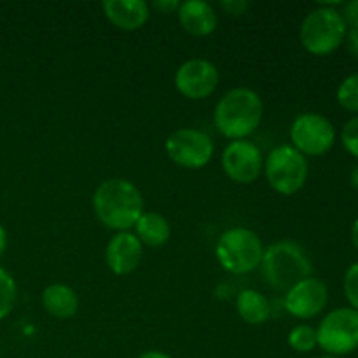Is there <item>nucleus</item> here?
<instances>
[{
  "mask_svg": "<svg viewBox=\"0 0 358 358\" xmlns=\"http://www.w3.org/2000/svg\"><path fill=\"white\" fill-rule=\"evenodd\" d=\"M93 210L107 229L122 233L135 227L143 213L142 192L126 178H110L101 182L94 191Z\"/></svg>",
  "mask_w": 358,
  "mask_h": 358,
  "instance_id": "obj_1",
  "label": "nucleus"
},
{
  "mask_svg": "<svg viewBox=\"0 0 358 358\" xmlns=\"http://www.w3.org/2000/svg\"><path fill=\"white\" fill-rule=\"evenodd\" d=\"M264 103L259 93L248 87H234L227 91L215 105L213 122L226 138L243 140L261 126Z\"/></svg>",
  "mask_w": 358,
  "mask_h": 358,
  "instance_id": "obj_2",
  "label": "nucleus"
},
{
  "mask_svg": "<svg viewBox=\"0 0 358 358\" xmlns=\"http://www.w3.org/2000/svg\"><path fill=\"white\" fill-rule=\"evenodd\" d=\"M262 276L269 287L276 290L292 289L301 280L311 276L313 266L306 250L292 240H282L266 248L262 255Z\"/></svg>",
  "mask_w": 358,
  "mask_h": 358,
  "instance_id": "obj_3",
  "label": "nucleus"
},
{
  "mask_svg": "<svg viewBox=\"0 0 358 358\" xmlns=\"http://www.w3.org/2000/svg\"><path fill=\"white\" fill-rule=\"evenodd\" d=\"M264 247L257 233L247 227H231L220 234L215 247L219 264L231 275H247L261 266Z\"/></svg>",
  "mask_w": 358,
  "mask_h": 358,
  "instance_id": "obj_4",
  "label": "nucleus"
},
{
  "mask_svg": "<svg viewBox=\"0 0 358 358\" xmlns=\"http://www.w3.org/2000/svg\"><path fill=\"white\" fill-rule=\"evenodd\" d=\"M346 27L341 13L334 7L320 6L310 10L303 20L299 38L303 48L315 56H325L334 52L345 42Z\"/></svg>",
  "mask_w": 358,
  "mask_h": 358,
  "instance_id": "obj_5",
  "label": "nucleus"
},
{
  "mask_svg": "<svg viewBox=\"0 0 358 358\" xmlns=\"http://www.w3.org/2000/svg\"><path fill=\"white\" fill-rule=\"evenodd\" d=\"M264 173L273 191L292 196L306 184L308 159L292 145H278L266 157Z\"/></svg>",
  "mask_w": 358,
  "mask_h": 358,
  "instance_id": "obj_6",
  "label": "nucleus"
},
{
  "mask_svg": "<svg viewBox=\"0 0 358 358\" xmlns=\"http://www.w3.org/2000/svg\"><path fill=\"white\" fill-rule=\"evenodd\" d=\"M317 343L327 355H348L358 348V313L352 308L331 311L317 329Z\"/></svg>",
  "mask_w": 358,
  "mask_h": 358,
  "instance_id": "obj_7",
  "label": "nucleus"
},
{
  "mask_svg": "<svg viewBox=\"0 0 358 358\" xmlns=\"http://www.w3.org/2000/svg\"><path fill=\"white\" fill-rule=\"evenodd\" d=\"M290 140L294 149L299 150L304 157L324 156L334 147L336 129L325 115L306 112L294 119Z\"/></svg>",
  "mask_w": 358,
  "mask_h": 358,
  "instance_id": "obj_8",
  "label": "nucleus"
},
{
  "mask_svg": "<svg viewBox=\"0 0 358 358\" xmlns=\"http://www.w3.org/2000/svg\"><path fill=\"white\" fill-rule=\"evenodd\" d=\"M164 150L177 166L199 170L212 161L215 147L212 138L201 129L180 128L168 136Z\"/></svg>",
  "mask_w": 358,
  "mask_h": 358,
  "instance_id": "obj_9",
  "label": "nucleus"
},
{
  "mask_svg": "<svg viewBox=\"0 0 358 358\" xmlns=\"http://www.w3.org/2000/svg\"><path fill=\"white\" fill-rule=\"evenodd\" d=\"M220 80V73L212 62L203 58L187 59L175 72V87L189 100H203L213 94Z\"/></svg>",
  "mask_w": 358,
  "mask_h": 358,
  "instance_id": "obj_10",
  "label": "nucleus"
},
{
  "mask_svg": "<svg viewBox=\"0 0 358 358\" xmlns=\"http://www.w3.org/2000/svg\"><path fill=\"white\" fill-rule=\"evenodd\" d=\"M222 168L231 180L248 185L261 177L264 161L255 143L248 140H234L224 149Z\"/></svg>",
  "mask_w": 358,
  "mask_h": 358,
  "instance_id": "obj_11",
  "label": "nucleus"
},
{
  "mask_svg": "<svg viewBox=\"0 0 358 358\" xmlns=\"http://www.w3.org/2000/svg\"><path fill=\"white\" fill-rule=\"evenodd\" d=\"M327 301L329 290L325 283L315 276H308V278L296 283L292 289L287 290L283 304L292 317L301 318V320H310V318L317 317L318 313L324 311V308L327 306Z\"/></svg>",
  "mask_w": 358,
  "mask_h": 358,
  "instance_id": "obj_12",
  "label": "nucleus"
},
{
  "mask_svg": "<svg viewBox=\"0 0 358 358\" xmlns=\"http://www.w3.org/2000/svg\"><path fill=\"white\" fill-rule=\"evenodd\" d=\"M143 245L133 233H115L105 248V261L108 269L117 276H126L140 266Z\"/></svg>",
  "mask_w": 358,
  "mask_h": 358,
  "instance_id": "obj_13",
  "label": "nucleus"
},
{
  "mask_svg": "<svg viewBox=\"0 0 358 358\" xmlns=\"http://www.w3.org/2000/svg\"><path fill=\"white\" fill-rule=\"evenodd\" d=\"M105 17L124 31H135L149 21L150 7L143 0H105L101 3Z\"/></svg>",
  "mask_w": 358,
  "mask_h": 358,
  "instance_id": "obj_14",
  "label": "nucleus"
},
{
  "mask_svg": "<svg viewBox=\"0 0 358 358\" xmlns=\"http://www.w3.org/2000/svg\"><path fill=\"white\" fill-rule=\"evenodd\" d=\"M178 21H180V27L194 37L212 35L215 31L217 23H219L213 7L203 0L182 2L178 7Z\"/></svg>",
  "mask_w": 358,
  "mask_h": 358,
  "instance_id": "obj_15",
  "label": "nucleus"
},
{
  "mask_svg": "<svg viewBox=\"0 0 358 358\" xmlns=\"http://www.w3.org/2000/svg\"><path fill=\"white\" fill-rule=\"evenodd\" d=\"M42 304L51 317L66 320V318H72L79 310V297L76 290L70 289L69 285L52 283L45 287L42 292Z\"/></svg>",
  "mask_w": 358,
  "mask_h": 358,
  "instance_id": "obj_16",
  "label": "nucleus"
},
{
  "mask_svg": "<svg viewBox=\"0 0 358 358\" xmlns=\"http://www.w3.org/2000/svg\"><path fill=\"white\" fill-rule=\"evenodd\" d=\"M170 234V224L157 212H143L135 224V236L147 247H163Z\"/></svg>",
  "mask_w": 358,
  "mask_h": 358,
  "instance_id": "obj_17",
  "label": "nucleus"
},
{
  "mask_svg": "<svg viewBox=\"0 0 358 358\" xmlns=\"http://www.w3.org/2000/svg\"><path fill=\"white\" fill-rule=\"evenodd\" d=\"M236 311L248 325H262L269 320L271 306L259 290L245 289L236 297Z\"/></svg>",
  "mask_w": 358,
  "mask_h": 358,
  "instance_id": "obj_18",
  "label": "nucleus"
},
{
  "mask_svg": "<svg viewBox=\"0 0 358 358\" xmlns=\"http://www.w3.org/2000/svg\"><path fill=\"white\" fill-rule=\"evenodd\" d=\"M287 343L292 350H296L297 353H310L313 352L318 346L317 343V329H313L311 325H297L292 331L289 332V338Z\"/></svg>",
  "mask_w": 358,
  "mask_h": 358,
  "instance_id": "obj_19",
  "label": "nucleus"
},
{
  "mask_svg": "<svg viewBox=\"0 0 358 358\" xmlns=\"http://www.w3.org/2000/svg\"><path fill=\"white\" fill-rule=\"evenodd\" d=\"M16 297L17 289L13 275L7 273L3 268H0V320H3L13 311L14 304H16Z\"/></svg>",
  "mask_w": 358,
  "mask_h": 358,
  "instance_id": "obj_20",
  "label": "nucleus"
},
{
  "mask_svg": "<svg viewBox=\"0 0 358 358\" xmlns=\"http://www.w3.org/2000/svg\"><path fill=\"white\" fill-rule=\"evenodd\" d=\"M338 101L343 108L358 112V73L346 77L338 87Z\"/></svg>",
  "mask_w": 358,
  "mask_h": 358,
  "instance_id": "obj_21",
  "label": "nucleus"
},
{
  "mask_svg": "<svg viewBox=\"0 0 358 358\" xmlns=\"http://www.w3.org/2000/svg\"><path fill=\"white\" fill-rule=\"evenodd\" d=\"M343 287H345L346 299L352 304V310H355L358 313V262L346 269Z\"/></svg>",
  "mask_w": 358,
  "mask_h": 358,
  "instance_id": "obj_22",
  "label": "nucleus"
},
{
  "mask_svg": "<svg viewBox=\"0 0 358 358\" xmlns=\"http://www.w3.org/2000/svg\"><path fill=\"white\" fill-rule=\"evenodd\" d=\"M343 147L358 159V115L350 119L341 131Z\"/></svg>",
  "mask_w": 358,
  "mask_h": 358,
  "instance_id": "obj_23",
  "label": "nucleus"
},
{
  "mask_svg": "<svg viewBox=\"0 0 358 358\" xmlns=\"http://www.w3.org/2000/svg\"><path fill=\"white\" fill-rule=\"evenodd\" d=\"M341 16L345 20L346 27H350V30H358V0L346 2L343 6Z\"/></svg>",
  "mask_w": 358,
  "mask_h": 358,
  "instance_id": "obj_24",
  "label": "nucleus"
},
{
  "mask_svg": "<svg viewBox=\"0 0 358 358\" xmlns=\"http://www.w3.org/2000/svg\"><path fill=\"white\" fill-rule=\"evenodd\" d=\"M220 7L231 16H241L250 7V3L243 0H226V2H220Z\"/></svg>",
  "mask_w": 358,
  "mask_h": 358,
  "instance_id": "obj_25",
  "label": "nucleus"
},
{
  "mask_svg": "<svg viewBox=\"0 0 358 358\" xmlns=\"http://www.w3.org/2000/svg\"><path fill=\"white\" fill-rule=\"evenodd\" d=\"M150 7H154V9L163 14H170L173 10H178L180 2H177V0H156V2L150 3Z\"/></svg>",
  "mask_w": 358,
  "mask_h": 358,
  "instance_id": "obj_26",
  "label": "nucleus"
},
{
  "mask_svg": "<svg viewBox=\"0 0 358 358\" xmlns=\"http://www.w3.org/2000/svg\"><path fill=\"white\" fill-rule=\"evenodd\" d=\"M346 48H348L350 55L353 56V58L358 59V30H348L346 31Z\"/></svg>",
  "mask_w": 358,
  "mask_h": 358,
  "instance_id": "obj_27",
  "label": "nucleus"
},
{
  "mask_svg": "<svg viewBox=\"0 0 358 358\" xmlns=\"http://www.w3.org/2000/svg\"><path fill=\"white\" fill-rule=\"evenodd\" d=\"M138 358H173V357L166 355V353H163V352H157V350H150V352L142 353Z\"/></svg>",
  "mask_w": 358,
  "mask_h": 358,
  "instance_id": "obj_28",
  "label": "nucleus"
},
{
  "mask_svg": "<svg viewBox=\"0 0 358 358\" xmlns=\"http://www.w3.org/2000/svg\"><path fill=\"white\" fill-rule=\"evenodd\" d=\"M6 247H7V231L3 229V226L0 224V255L6 252Z\"/></svg>",
  "mask_w": 358,
  "mask_h": 358,
  "instance_id": "obj_29",
  "label": "nucleus"
},
{
  "mask_svg": "<svg viewBox=\"0 0 358 358\" xmlns=\"http://www.w3.org/2000/svg\"><path fill=\"white\" fill-rule=\"evenodd\" d=\"M350 182H352L353 187H355L357 191H358V164H355V166H353L352 175H350Z\"/></svg>",
  "mask_w": 358,
  "mask_h": 358,
  "instance_id": "obj_30",
  "label": "nucleus"
},
{
  "mask_svg": "<svg viewBox=\"0 0 358 358\" xmlns=\"http://www.w3.org/2000/svg\"><path fill=\"white\" fill-rule=\"evenodd\" d=\"M352 241H353V245L358 248V219L353 222V226H352Z\"/></svg>",
  "mask_w": 358,
  "mask_h": 358,
  "instance_id": "obj_31",
  "label": "nucleus"
},
{
  "mask_svg": "<svg viewBox=\"0 0 358 358\" xmlns=\"http://www.w3.org/2000/svg\"><path fill=\"white\" fill-rule=\"evenodd\" d=\"M320 358H339V357H334V355H324V357H320Z\"/></svg>",
  "mask_w": 358,
  "mask_h": 358,
  "instance_id": "obj_32",
  "label": "nucleus"
}]
</instances>
